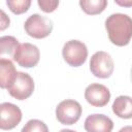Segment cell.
<instances>
[{
  "instance_id": "19",
  "label": "cell",
  "mask_w": 132,
  "mask_h": 132,
  "mask_svg": "<svg viewBox=\"0 0 132 132\" xmlns=\"http://www.w3.org/2000/svg\"><path fill=\"white\" fill-rule=\"evenodd\" d=\"M114 3L120 5V6H126V7L132 6V1H119V0H114Z\"/></svg>"
},
{
  "instance_id": "2",
  "label": "cell",
  "mask_w": 132,
  "mask_h": 132,
  "mask_svg": "<svg viewBox=\"0 0 132 132\" xmlns=\"http://www.w3.org/2000/svg\"><path fill=\"white\" fill-rule=\"evenodd\" d=\"M25 32L35 39H42L47 37L53 31V22L47 16L39 13H33L25 21Z\"/></svg>"
},
{
  "instance_id": "21",
  "label": "cell",
  "mask_w": 132,
  "mask_h": 132,
  "mask_svg": "<svg viewBox=\"0 0 132 132\" xmlns=\"http://www.w3.org/2000/svg\"><path fill=\"white\" fill-rule=\"evenodd\" d=\"M59 132H76V131L71 130V129H62V130H60Z\"/></svg>"
},
{
  "instance_id": "8",
  "label": "cell",
  "mask_w": 132,
  "mask_h": 132,
  "mask_svg": "<svg viewBox=\"0 0 132 132\" xmlns=\"http://www.w3.org/2000/svg\"><path fill=\"white\" fill-rule=\"evenodd\" d=\"M22 110L19 106L10 102L0 104V128L2 130H11L22 121Z\"/></svg>"
},
{
  "instance_id": "12",
  "label": "cell",
  "mask_w": 132,
  "mask_h": 132,
  "mask_svg": "<svg viewBox=\"0 0 132 132\" xmlns=\"http://www.w3.org/2000/svg\"><path fill=\"white\" fill-rule=\"evenodd\" d=\"M19 71H16L12 61L9 59L1 58L0 59V87L2 89H7L10 84L14 80L16 74Z\"/></svg>"
},
{
  "instance_id": "15",
  "label": "cell",
  "mask_w": 132,
  "mask_h": 132,
  "mask_svg": "<svg viewBox=\"0 0 132 132\" xmlns=\"http://www.w3.org/2000/svg\"><path fill=\"white\" fill-rule=\"evenodd\" d=\"M6 5L14 14H22L26 12L31 6V0H7Z\"/></svg>"
},
{
  "instance_id": "11",
  "label": "cell",
  "mask_w": 132,
  "mask_h": 132,
  "mask_svg": "<svg viewBox=\"0 0 132 132\" xmlns=\"http://www.w3.org/2000/svg\"><path fill=\"white\" fill-rule=\"evenodd\" d=\"M113 113L121 119H132V97L121 95L117 97L112 103Z\"/></svg>"
},
{
  "instance_id": "20",
  "label": "cell",
  "mask_w": 132,
  "mask_h": 132,
  "mask_svg": "<svg viewBox=\"0 0 132 132\" xmlns=\"http://www.w3.org/2000/svg\"><path fill=\"white\" fill-rule=\"evenodd\" d=\"M118 132H132V126H125L121 128Z\"/></svg>"
},
{
  "instance_id": "17",
  "label": "cell",
  "mask_w": 132,
  "mask_h": 132,
  "mask_svg": "<svg viewBox=\"0 0 132 132\" xmlns=\"http://www.w3.org/2000/svg\"><path fill=\"white\" fill-rule=\"evenodd\" d=\"M37 4L43 12L50 13L57 9V7L59 6V1H57V0H38Z\"/></svg>"
},
{
  "instance_id": "22",
  "label": "cell",
  "mask_w": 132,
  "mask_h": 132,
  "mask_svg": "<svg viewBox=\"0 0 132 132\" xmlns=\"http://www.w3.org/2000/svg\"><path fill=\"white\" fill-rule=\"evenodd\" d=\"M130 78H131V82H132V68H131V75H130Z\"/></svg>"
},
{
  "instance_id": "14",
  "label": "cell",
  "mask_w": 132,
  "mask_h": 132,
  "mask_svg": "<svg viewBox=\"0 0 132 132\" xmlns=\"http://www.w3.org/2000/svg\"><path fill=\"white\" fill-rule=\"evenodd\" d=\"M19 40L13 36H2L0 38V55L1 58H3L4 55L10 56L12 58L15 50L19 46Z\"/></svg>"
},
{
  "instance_id": "9",
  "label": "cell",
  "mask_w": 132,
  "mask_h": 132,
  "mask_svg": "<svg viewBox=\"0 0 132 132\" xmlns=\"http://www.w3.org/2000/svg\"><path fill=\"white\" fill-rule=\"evenodd\" d=\"M85 99L94 107H103L109 102L110 92L102 84H91L85 90Z\"/></svg>"
},
{
  "instance_id": "18",
  "label": "cell",
  "mask_w": 132,
  "mask_h": 132,
  "mask_svg": "<svg viewBox=\"0 0 132 132\" xmlns=\"http://www.w3.org/2000/svg\"><path fill=\"white\" fill-rule=\"evenodd\" d=\"M1 12V20H0V30L1 31H3L4 29H6L8 26H9V23H10V21H9V18L5 14V12L3 11V10H1L0 11Z\"/></svg>"
},
{
  "instance_id": "3",
  "label": "cell",
  "mask_w": 132,
  "mask_h": 132,
  "mask_svg": "<svg viewBox=\"0 0 132 132\" xmlns=\"http://www.w3.org/2000/svg\"><path fill=\"white\" fill-rule=\"evenodd\" d=\"M62 56L69 66L79 67L88 58V47L82 41L71 39L63 45Z\"/></svg>"
},
{
  "instance_id": "6",
  "label": "cell",
  "mask_w": 132,
  "mask_h": 132,
  "mask_svg": "<svg viewBox=\"0 0 132 132\" xmlns=\"http://www.w3.org/2000/svg\"><path fill=\"white\" fill-rule=\"evenodd\" d=\"M34 80L30 74L19 71L14 80L7 88L9 95L18 100H25L29 98L34 92Z\"/></svg>"
},
{
  "instance_id": "16",
  "label": "cell",
  "mask_w": 132,
  "mask_h": 132,
  "mask_svg": "<svg viewBox=\"0 0 132 132\" xmlns=\"http://www.w3.org/2000/svg\"><path fill=\"white\" fill-rule=\"evenodd\" d=\"M21 132H48V128L44 122L37 119H32L25 124Z\"/></svg>"
},
{
  "instance_id": "5",
  "label": "cell",
  "mask_w": 132,
  "mask_h": 132,
  "mask_svg": "<svg viewBox=\"0 0 132 132\" xmlns=\"http://www.w3.org/2000/svg\"><path fill=\"white\" fill-rule=\"evenodd\" d=\"M81 112V105L73 99L63 100L56 107V118L62 125L75 124L80 119Z\"/></svg>"
},
{
  "instance_id": "1",
  "label": "cell",
  "mask_w": 132,
  "mask_h": 132,
  "mask_svg": "<svg viewBox=\"0 0 132 132\" xmlns=\"http://www.w3.org/2000/svg\"><path fill=\"white\" fill-rule=\"evenodd\" d=\"M105 29L112 44L125 46L132 38V19L125 13H112L105 20Z\"/></svg>"
},
{
  "instance_id": "10",
  "label": "cell",
  "mask_w": 132,
  "mask_h": 132,
  "mask_svg": "<svg viewBox=\"0 0 132 132\" xmlns=\"http://www.w3.org/2000/svg\"><path fill=\"white\" fill-rule=\"evenodd\" d=\"M84 127L87 132H111L113 122L105 114L93 113L86 118Z\"/></svg>"
},
{
  "instance_id": "7",
  "label": "cell",
  "mask_w": 132,
  "mask_h": 132,
  "mask_svg": "<svg viewBox=\"0 0 132 132\" xmlns=\"http://www.w3.org/2000/svg\"><path fill=\"white\" fill-rule=\"evenodd\" d=\"M12 60L19 64V66L24 68H32L35 67L40 60V52L39 48L29 42H24L19 44L15 50Z\"/></svg>"
},
{
  "instance_id": "13",
  "label": "cell",
  "mask_w": 132,
  "mask_h": 132,
  "mask_svg": "<svg viewBox=\"0 0 132 132\" xmlns=\"http://www.w3.org/2000/svg\"><path fill=\"white\" fill-rule=\"evenodd\" d=\"M108 2L106 0H80L79 6L84 12L90 15L99 14L104 11Z\"/></svg>"
},
{
  "instance_id": "4",
  "label": "cell",
  "mask_w": 132,
  "mask_h": 132,
  "mask_svg": "<svg viewBox=\"0 0 132 132\" xmlns=\"http://www.w3.org/2000/svg\"><path fill=\"white\" fill-rule=\"evenodd\" d=\"M90 70L98 78H108L114 70V63L111 56L103 51L96 52L90 60Z\"/></svg>"
}]
</instances>
